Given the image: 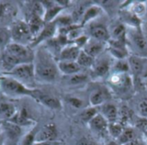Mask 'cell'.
<instances>
[{
	"mask_svg": "<svg viewBox=\"0 0 147 145\" xmlns=\"http://www.w3.org/2000/svg\"><path fill=\"white\" fill-rule=\"evenodd\" d=\"M33 64L35 79L51 83L58 78L59 73L58 64L47 49L40 48L34 53Z\"/></svg>",
	"mask_w": 147,
	"mask_h": 145,
	"instance_id": "cell-1",
	"label": "cell"
},
{
	"mask_svg": "<svg viewBox=\"0 0 147 145\" xmlns=\"http://www.w3.org/2000/svg\"><path fill=\"white\" fill-rule=\"evenodd\" d=\"M0 87L3 92L10 95H29L33 97L35 92V89H29L21 82L8 76L0 77Z\"/></svg>",
	"mask_w": 147,
	"mask_h": 145,
	"instance_id": "cell-2",
	"label": "cell"
},
{
	"mask_svg": "<svg viewBox=\"0 0 147 145\" xmlns=\"http://www.w3.org/2000/svg\"><path fill=\"white\" fill-rule=\"evenodd\" d=\"M3 76H8L16 79L24 84V83H29L34 80V70L33 63L19 64L9 72H4ZM25 85V84H24Z\"/></svg>",
	"mask_w": 147,
	"mask_h": 145,
	"instance_id": "cell-3",
	"label": "cell"
},
{
	"mask_svg": "<svg viewBox=\"0 0 147 145\" xmlns=\"http://www.w3.org/2000/svg\"><path fill=\"white\" fill-rule=\"evenodd\" d=\"M5 50L16 58L21 64H30L34 61V54L28 46H24L23 44H19L16 42L9 43L6 46Z\"/></svg>",
	"mask_w": 147,
	"mask_h": 145,
	"instance_id": "cell-4",
	"label": "cell"
},
{
	"mask_svg": "<svg viewBox=\"0 0 147 145\" xmlns=\"http://www.w3.org/2000/svg\"><path fill=\"white\" fill-rule=\"evenodd\" d=\"M11 36L14 39L15 42L22 44L23 41L31 39L32 34L30 32L29 27L25 21H17L16 22L11 29Z\"/></svg>",
	"mask_w": 147,
	"mask_h": 145,
	"instance_id": "cell-5",
	"label": "cell"
},
{
	"mask_svg": "<svg viewBox=\"0 0 147 145\" xmlns=\"http://www.w3.org/2000/svg\"><path fill=\"white\" fill-rule=\"evenodd\" d=\"M107 42L100 41L92 38H89L82 50L93 58H98L106 49Z\"/></svg>",
	"mask_w": 147,
	"mask_h": 145,
	"instance_id": "cell-6",
	"label": "cell"
},
{
	"mask_svg": "<svg viewBox=\"0 0 147 145\" xmlns=\"http://www.w3.org/2000/svg\"><path fill=\"white\" fill-rule=\"evenodd\" d=\"M58 131L53 124H48L43 126L40 131L36 132L35 135V143L39 142H53L57 141Z\"/></svg>",
	"mask_w": 147,
	"mask_h": 145,
	"instance_id": "cell-7",
	"label": "cell"
},
{
	"mask_svg": "<svg viewBox=\"0 0 147 145\" xmlns=\"http://www.w3.org/2000/svg\"><path fill=\"white\" fill-rule=\"evenodd\" d=\"M33 98H34L40 103L43 104L44 106H46L49 108H52V109L61 108L60 101L57 97H55L52 95L46 94V93H43L40 90L35 89V92L33 95Z\"/></svg>",
	"mask_w": 147,
	"mask_h": 145,
	"instance_id": "cell-8",
	"label": "cell"
},
{
	"mask_svg": "<svg viewBox=\"0 0 147 145\" xmlns=\"http://www.w3.org/2000/svg\"><path fill=\"white\" fill-rule=\"evenodd\" d=\"M88 124L90 130L99 136H104L106 133H109V122L100 113L96 114Z\"/></svg>",
	"mask_w": 147,
	"mask_h": 145,
	"instance_id": "cell-9",
	"label": "cell"
},
{
	"mask_svg": "<svg viewBox=\"0 0 147 145\" xmlns=\"http://www.w3.org/2000/svg\"><path fill=\"white\" fill-rule=\"evenodd\" d=\"M56 29H57V24L55 21H51V22L46 23L44 28H42V30L40 32V34L33 40L32 46H35L44 40H47L53 38Z\"/></svg>",
	"mask_w": 147,
	"mask_h": 145,
	"instance_id": "cell-10",
	"label": "cell"
},
{
	"mask_svg": "<svg viewBox=\"0 0 147 145\" xmlns=\"http://www.w3.org/2000/svg\"><path fill=\"white\" fill-rule=\"evenodd\" d=\"M127 64L129 66V70L136 76L141 75L146 69V59L145 57L138 56V55H131L127 58Z\"/></svg>",
	"mask_w": 147,
	"mask_h": 145,
	"instance_id": "cell-11",
	"label": "cell"
},
{
	"mask_svg": "<svg viewBox=\"0 0 147 145\" xmlns=\"http://www.w3.org/2000/svg\"><path fill=\"white\" fill-rule=\"evenodd\" d=\"M108 43H109V49L112 56L118 58L119 60H122L127 57V50L124 41L109 40Z\"/></svg>",
	"mask_w": 147,
	"mask_h": 145,
	"instance_id": "cell-12",
	"label": "cell"
},
{
	"mask_svg": "<svg viewBox=\"0 0 147 145\" xmlns=\"http://www.w3.org/2000/svg\"><path fill=\"white\" fill-rule=\"evenodd\" d=\"M81 50L76 44L66 45L60 50L59 61H76Z\"/></svg>",
	"mask_w": 147,
	"mask_h": 145,
	"instance_id": "cell-13",
	"label": "cell"
},
{
	"mask_svg": "<svg viewBox=\"0 0 147 145\" xmlns=\"http://www.w3.org/2000/svg\"><path fill=\"white\" fill-rule=\"evenodd\" d=\"M90 36L92 39L103 41V42H109V40L111 39L109 30L103 25L99 24V25H93L90 28Z\"/></svg>",
	"mask_w": 147,
	"mask_h": 145,
	"instance_id": "cell-14",
	"label": "cell"
},
{
	"mask_svg": "<svg viewBox=\"0 0 147 145\" xmlns=\"http://www.w3.org/2000/svg\"><path fill=\"white\" fill-rule=\"evenodd\" d=\"M100 56L98 57V58H96L95 59V62L92 65V71L95 76L98 77H102L107 75L111 67L110 61L109 60V58H102Z\"/></svg>",
	"mask_w": 147,
	"mask_h": 145,
	"instance_id": "cell-15",
	"label": "cell"
},
{
	"mask_svg": "<svg viewBox=\"0 0 147 145\" xmlns=\"http://www.w3.org/2000/svg\"><path fill=\"white\" fill-rule=\"evenodd\" d=\"M131 41L142 55L147 54V37L142 31L134 30L131 34Z\"/></svg>",
	"mask_w": 147,
	"mask_h": 145,
	"instance_id": "cell-16",
	"label": "cell"
},
{
	"mask_svg": "<svg viewBox=\"0 0 147 145\" xmlns=\"http://www.w3.org/2000/svg\"><path fill=\"white\" fill-rule=\"evenodd\" d=\"M109 97V92H107L104 89H99L93 91L90 95V104L91 107H100L103 104L107 103L108 98Z\"/></svg>",
	"mask_w": 147,
	"mask_h": 145,
	"instance_id": "cell-17",
	"label": "cell"
},
{
	"mask_svg": "<svg viewBox=\"0 0 147 145\" xmlns=\"http://www.w3.org/2000/svg\"><path fill=\"white\" fill-rule=\"evenodd\" d=\"M99 111H101L100 113L107 119L109 123L117 122L119 117V111L115 105L105 103L99 107Z\"/></svg>",
	"mask_w": 147,
	"mask_h": 145,
	"instance_id": "cell-18",
	"label": "cell"
},
{
	"mask_svg": "<svg viewBox=\"0 0 147 145\" xmlns=\"http://www.w3.org/2000/svg\"><path fill=\"white\" fill-rule=\"evenodd\" d=\"M57 64L59 71L65 76H71L79 73L82 69L76 61H59Z\"/></svg>",
	"mask_w": 147,
	"mask_h": 145,
	"instance_id": "cell-19",
	"label": "cell"
},
{
	"mask_svg": "<svg viewBox=\"0 0 147 145\" xmlns=\"http://www.w3.org/2000/svg\"><path fill=\"white\" fill-rule=\"evenodd\" d=\"M27 23L29 27L32 35L35 37L40 34V32L42 30V28H44L46 24L42 17L35 15H29V18Z\"/></svg>",
	"mask_w": 147,
	"mask_h": 145,
	"instance_id": "cell-20",
	"label": "cell"
},
{
	"mask_svg": "<svg viewBox=\"0 0 147 145\" xmlns=\"http://www.w3.org/2000/svg\"><path fill=\"white\" fill-rule=\"evenodd\" d=\"M1 61H2L3 67L7 70L6 72L10 71L15 67H16L17 65L21 64L19 60L16 58H15L12 54H10L9 52H7L6 50H4V52H3Z\"/></svg>",
	"mask_w": 147,
	"mask_h": 145,
	"instance_id": "cell-21",
	"label": "cell"
},
{
	"mask_svg": "<svg viewBox=\"0 0 147 145\" xmlns=\"http://www.w3.org/2000/svg\"><path fill=\"white\" fill-rule=\"evenodd\" d=\"M17 113L16 108L14 105L7 102L0 103V117L6 121L13 119Z\"/></svg>",
	"mask_w": 147,
	"mask_h": 145,
	"instance_id": "cell-22",
	"label": "cell"
},
{
	"mask_svg": "<svg viewBox=\"0 0 147 145\" xmlns=\"http://www.w3.org/2000/svg\"><path fill=\"white\" fill-rule=\"evenodd\" d=\"M8 121L13 122L14 124H16L21 127L26 126H30L33 123V121L29 118L28 111L24 108H22L19 113H17L13 119H11L10 120H8Z\"/></svg>",
	"mask_w": 147,
	"mask_h": 145,
	"instance_id": "cell-23",
	"label": "cell"
},
{
	"mask_svg": "<svg viewBox=\"0 0 147 145\" xmlns=\"http://www.w3.org/2000/svg\"><path fill=\"white\" fill-rule=\"evenodd\" d=\"M137 133L134 129L131 127H125L121 136L117 138V143L120 145H124L131 141L137 139Z\"/></svg>",
	"mask_w": 147,
	"mask_h": 145,
	"instance_id": "cell-24",
	"label": "cell"
},
{
	"mask_svg": "<svg viewBox=\"0 0 147 145\" xmlns=\"http://www.w3.org/2000/svg\"><path fill=\"white\" fill-rule=\"evenodd\" d=\"M3 128H4L6 133L11 139H16L21 136V133H22L21 126H19L10 121H5L3 124Z\"/></svg>",
	"mask_w": 147,
	"mask_h": 145,
	"instance_id": "cell-25",
	"label": "cell"
},
{
	"mask_svg": "<svg viewBox=\"0 0 147 145\" xmlns=\"http://www.w3.org/2000/svg\"><path fill=\"white\" fill-rule=\"evenodd\" d=\"M101 12H102V9L96 5L86 8V10H85L83 19L81 21V25L83 26V25L86 24L87 22L90 21L91 20L96 18L97 16H99Z\"/></svg>",
	"mask_w": 147,
	"mask_h": 145,
	"instance_id": "cell-26",
	"label": "cell"
},
{
	"mask_svg": "<svg viewBox=\"0 0 147 145\" xmlns=\"http://www.w3.org/2000/svg\"><path fill=\"white\" fill-rule=\"evenodd\" d=\"M110 36L113 40L124 41L127 37V30L125 26L123 24L115 25L112 29V33H110Z\"/></svg>",
	"mask_w": 147,
	"mask_h": 145,
	"instance_id": "cell-27",
	"label": "cell"
},
{
	"mask_svg": "<svg viewBox=\"0 0 147 145\" xmlns=\"http://www.w3.org/2000/svg\"><path fill=\"white\" fill-rule=\"evenodd\" d=\"M76 62L81 68H88V67H92L95 62V58H93L86 52H84L83 50H81Z\"/></svg>",
	"mask_w": 147,
	"mask_h": 145,
	"instance_id": "cell-28",
	"label": "cell"
},
{
	"mask_svg": "<svg viewBox=\"0 0 147 145\" xmlns=\"http://www.w3.org/2000/svg\"><path fill=\"white\" fill-rule=\"evenodd\" d=\"M124 126L118 123V122H114V123H109V127H108V132L109 134L113 137L114 138H115L117 140V138L121 136V134L122 133L123 130H124Z\"/></svg>",
	"mask_w": 147,
	"mask_h": 145,
	"instance_id": "cell-29",
	"label": "cell"
},
{
	"mask_svg": "<svg viewBox=\"0 0 147 145\" xmlns=\"http://www.w3.org/2000/svg\"><path fill=\"white\" fill-rule=\"evenodd\" d=\"M99 108L98 107H88L86 109H84L81 114H80V118L83 121L89 123L96 114H98L99 113Z\"/></svg>",
	"mask_w": 147,
	"mask_h": 145,
	"instance_id": "cell-30",
	"label": "cell"
},
{
	"mask_svg": "<svg viewBox=\"0 0 147 145\" xmlns=\"http://www.w3.org/2000/svg\"><path fill=\"white\" fill-rule=\"evenodd\" d=\"M69 77V83L70 84H72V85H77V84H80V83H83L84 82L87 81L88 79V77L85 75V74H83V73H77V74H74V75H71V76H68Z\"/></svg>",
	"mask_w": 147,
	"mask_h": 145,
	"instance_id": "cell-31",
	"label": "cell"
},
{
	"mask_svg": "<svg viewBox=\"0 0 147 145\" xmlns=\"http://www.w3.org/2000/svg\"><path fill=\"white\" fill-rule=\"evenodd\" d=\"M146 11V3H137L133 7V14H134L136 16H145Z\"/></svg>",
	"mask_w": 147,
	"mask_h": 145,
	"instance_id": "cell-32",
	"label": "cell"
},
{
	"mask_svg": "<svg viewBox=\"0 0 147 145\" xmlns=\"http://www.w3.org/2000/svg\"><path fill=\"white\" fill-rule=\"evenodd\" d=\"M138 112L142 118L147 119V97L140 101L138 104Z\"/></svg>",
	"mask_w": 147,
	"mask_h": 145,
	"instance_id": "cell-33",
	"label": "cell"
},
{
	"mask_svg": "<svg viewBox=\"0 0 147 145\" xmlns=\"http://www.w3.org/2000/svg\"><path fill=\"white\" fill-rule=\"evenodd\" d=\"M37 132H30L22 140L21 145H34L35 143V135Z\"/></svg>",
	"mask_w": 147,
	"mask_h": 145,
	"instance_id": "cell-34",
	"label": "cell"
},
{
	"mask_svg": "<svg viewBox=\"0 0 147 145\" xmlns=\"http://www.w3.org/2000/svg\"><path fill=\"white\" fill-rule=\"evenodd\" d=\"M67 101L71 106H72L75 108H81L83 107V101L77 97H72V96L68 97Z\"/></svg>",
	"mask_w": 147,
	"mask_h": 145,
	"instance_id": "cell-35",
	"label": "cell"
},
{
	"mask_svg": "<svg viewBox=\"0 0 147 145\" xmlns=\"http://www.w3.org/2000/svg\"><path fill=\"white\" fill-rule=\"evenodd\" d=\"M9 37V34L7 29L0 28V46L8 45V40Z\"/></svg>",
	"mask_w": 147,
	"mask_h": 145,
	"instance_id": "cell-36",
	"label": "cell"
},
{
	"mask_svg": "<svg viewBox=\"0 0 147 145\" xmlns=\"http://www.w3.org/2000/svg\"><path fill=\"white\" fill-rule=\"evenodd\" d=\"M135 126L140 129L142 130L144 132H147V119L146 118H141L140 119H138L135 123Z\"/></svg>",
	"mask_w": 147,
	"mask_h": 145,
	"instance_id": "cell-37",
	"label": "cell"
},
{
	"mask_svg": "<svg viewBox=\"0 0 147 145\" xmlns=\"http://www.w3.org/2000/svg\"><path fill=\"white\" fill-rule=\"evenodd\" d=\"M76 145H98L97 143L88 138H82L76 143Z\"/></svg>",
	"mask_w": 147,
	"mask_h": 145,
	"instance_id": "cell-38",
	"label": "cell"
},
{
	"mask_svg": "<svg viewBox=\"0 0 147 145\" xmlns=\"http://www.w3.org/2000/svg\"><path fill=\"white\" fill-rule=\"evenodd\" d=\"M8 11H9V9L8 8V4L0 3V17H2L3 15H5V13H7Z\"/></svg>",
	"mask_w": 147,
	"mask_h": 145,
	"instance_id": "cell-39",
	"label": "cell"
},
{
	"mask_svg": "<svg viewBox=\"0 0 147 145\" xmlns=\"http://www.w3.org/2000/svg\"><path fill=\"white\" fill-rule=\"evenodd\" d=\"M34 145H60V143L58 141H53V142H39L34 143Z\"/></svg>",
	"mask_w": 147,
	"mask_h": 145,
	"instance_id": "cell-40",
	"label": "cell"
},
{
	"mask_svg": "<svg viewBox=\"0 0 147 145\" xmlns=\"http://www.w3.org/2000/svg\"><path fill=\"white\" fill-rule=\"evenodd\" d=\"M124 145H145V144L143 143V141L137 138V139H135L134 141H131V142H129V143H127V144Z\"/></svg>",
	"mask_w": 147,
	"mask_h": 145,
	"instance_id": "cell-41",
	"label": "cell"
},
{
	"mask_svg": "<svg viewBox=\"0 0 147 145\" xmlns=\"http://www.w3.org/2000/svg\"><path fill=\"white\" fill-rule=\"evenodd\" d=\"M142 32L144 33V34L147 37V21H146L144 23V25H143V31Z\"/></svg>",
	"mask_w": 147,
	"mask_h": 145,
	"instance_id": "cell-42",
	"label": "cell"
},
{
	"mask_svg": "<svg viewBox=\"0 0 147 145\" xmlns=\"http://www.w3.org/2000/svg\"><path fill=\"white\" fill-rule=\"evenodd\" d=\"M106 145H120V144L117 143V141H110V142L107 143Z\"/></svg>",
	"mask_w": 147,
	"mask_h": 145,
	"instance_id": "cell-43",
	"label": "cell"
},
{
	"mask_svg": "<svg viewBox=\"0 0 147 145\" xmlns=\"http://www.w3.org/2000/svg\"><path fill=\"white\" fill-rule=\"evenodd\" d=\"M145 16H146V21H147V3H146V15H145Z\"/></svg>",
	"mask_w": 147,
	"mask_h": 145,
	"instance_id": "cell-44",
	"label": "cell"
}]
</instances>
